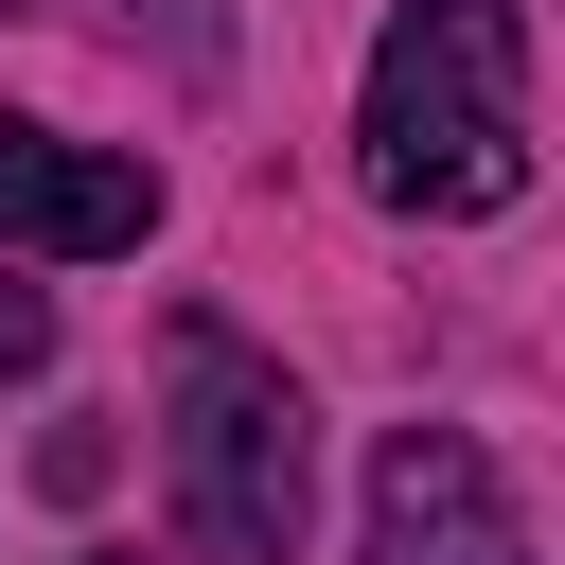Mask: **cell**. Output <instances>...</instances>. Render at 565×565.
Segmentation results:
<instances>
[{"label":"cell","mask_w":565,"mask_h":565,"mask_svg":"<svg viewBox=\"0 0 565 565\" xmlns=\"http://www.w3.org/2000/svg\"><path fill=\"white\" fill-rule=\"evenodd\" d=\"M141 230H159V177H141V159H106V141H71V124H0V247L106 265V247H141Z\"/></svg>","instance_id":"obj_4"},{"label":"cell","mask_w":565,"mask_h":565,"mask_svg":"<svg viewBox=\"0 0 565 565\" xmlns=\"http://www.w3.org/2000/svg\"><path fill=\"white\" fill-rule=\"evenodd\" d=\"M106 35H159L177 71H230V18L212 0H106Z\"/></svg>","instance_id":"obj_5"},{"label":"cell","mask_w":565,"mask_h":565,"mask_svg":"<svg viewBox=\"0 0 565 565\" xmlns=\"http://www.w3.org/2000/svg\"><path fill=\"white\" fill-rule=\"evenodd\" d=\"M353 141H371L388 212H512L530 194V18L512 0H406Z\"/></svg>","instance_id":"obj_1"},{"label":"cell","mask_w":565,"mask_h":565,"mask_svg":"<svg viewBox=\"0 0 565 565\" xmlns=\"http://www.w3.org/2000/svg\"><path fill=\"white\" fill-rule=\"evenodd\" d=\"M159 477H177L194 565H300V512H318V406L282 388V353H247L230 318H177V371H159Z\"/></svg>","instance_id":"obj_2"},{"label":"cell","mask_w":565,"mask_h":565,"mask_svg":"<svg viewBox=\"0 0 565 565\" xmlns=\"http://www.w3.org/2000/svg\"><path fill=\"white\" fill-rule=\"evenodd\" d=\"M35 371H53V300L0 265V388H35Z\"/></svg>","instance_id":"obj_6"},{"label":"cell","mask_w":565,"mask_h":565,"mask_svg":"<svg viewBox=\"0 0 565 565\" xmlns=\"http://www.w3.org/2000/svg\"><path fill=\"white\" fill-rule=\"evenodd\" d=\"M371 565H530V512L459 424H388L371 441Z\"/></svg>","instance_id":"obj_3"}]
</instances>
